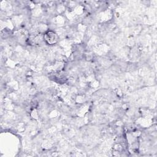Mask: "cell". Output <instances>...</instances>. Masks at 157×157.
I'll use <instances>...</instances> for the list:
<instances>
[{"mask_svg": "<svg viewBox=\"0 0 157 157\" xmlns=\"http://www.w3.org/2000/svg\"><path fill=\"white\" fill-rule=\"evenodd\" d=\"M46 40L48 43L54 44L57 40V36L54 32H48L46 35Z\"/></svg>", "mask_w": 157, "mask_h": 157, "instance_id": "obj_1", "label": "cell"}]
</instances>
